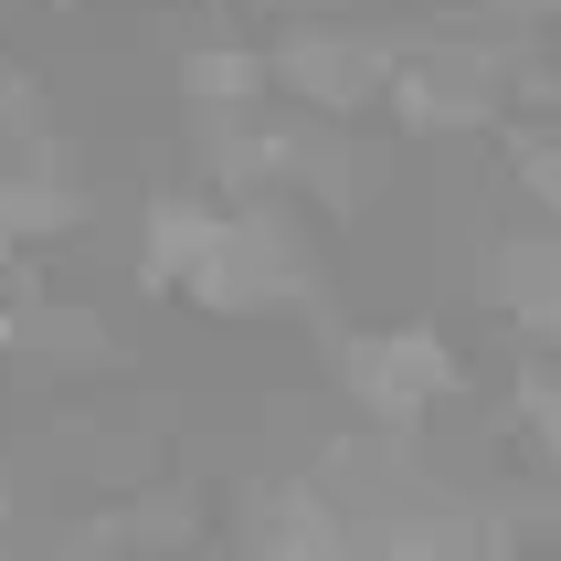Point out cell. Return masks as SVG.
Returning <instances> with one entry per match:
<instances>
[{
	"label": "cell",
	"instance_id": "cell-1",
	"mask_svg": "<svg viewBox=\"0 0 561 561\" xmlns=\"http://www.w3.org/2000/svg\"><path fill=\"white\" fill-rule=\"evenodd\" d=\"M329 360H340V403L360 435H424L456 392H467V350L445 340L435 318H392V329H340L329 340Z\"/></svg>",
	"mask_w": 561,
	"mask_h": 561
},
{
	"label": "cell",
	"instance_id": "cell-2",
	"mask_svg": "<svg viewBox=\"0 0 561 561\" xmlns=\"http://www.w3.org/2000/svg\"><path fill=\"white\" fill-rule=\"evenodd\" d=\"M381 64H392V32L360 22H286L265 43V95H286L297 117H371Z\"/></svg>",
	"mask_w": 561,
	"mask_h": 561
},
{
	"label": "cell",
	"instance_id": "cell-3",
	"mask_svg": "<svg viewBox=\"0 0 561 561\" xmlns=\"http://www.w3.org/2000/svg\"><path fill=\"white\" fill-rule=\"evenodd\" d=\"M477 308L508 318V340L519 350H551L561 329V244H551V222H508V233H488V254H477Z\"/></svg>",
	"mask_w": 561,
	"mask_h": 561
},
{
	"label": "cell",
	"instance_id": "cell-4",
	"mask_svg": "<svg viewBox=\"0 0 561 561\" xmlns=\"http://www.w3.org/2000/svg\"><path fill=\"white\" fill-rule=\"evenodd\" d=\"M244 551L254 561H350L360 530H350V499H340V488H329L318 467H297V477H276V488H254Z\"/></svg>",
	"mask_w": 561,
	"mask_h": 561
},
{
	"label": "cell",
	"instance_id": "cell-5",
	"mask_svg": "<svg viewBox=\"0 0 561 561\" xmlns=\"http://www.w3.org/2000/svg\"><path fill=\"white\" fill-rule=\"evenodd\" d=\"M213 233H222V202L202 181H191V191H149V202H138V286L181 297L191 265L213 254Z\"/></svg>",
	"mask_w": 561,
	"mask_h": 561
},
{
	"label": "cell",
	"instance_id": "cell-6",
	"mask_svg": "<svg viewBox=\"0 0 561 561\" xmlns=\"http://www.w3.org/2000/svg\"><path fill=\"white\" fill-rule=\"evenodd\" d=\"M499 413H508V456L551 477V456H561V381H551V350H519V360H508Z\"/></svg>",
	"mask_w": 561,
	"mask_h": 561
},
{
	"label": "cell",
	"instance_id": "cell-7",
	"mask_svg": "<svg viewBox=\"0 0 561 561\" xmlns=\"http://www.w3.org/2000/svg\"><path fill=\"white\" fill-rule=\"evenodd\" d=\"M488 138H499L508 202H519L530 222H551V213H561V138H551V117H530V106H508V117L488 127Z\"/></svg>",
	"mask_w": 561,
	"mask_h": 561
},
{
	"label": "cell",
	"instance_id": "cell-8",
	"mask_svg": "<svg viewBox=\"0 0 561 561\" xmlns=\"http://www.w3.org/2000/svg\"><path fill=\"white\" fill-rule=\"evenodd\" d=\"M181 106H265V43H191L170 64Z\"/></svg>",
	"mask_w": 561,
	"mask_h": 561
},
{
	"label": "cell",
	"instance_id": "cell-9",
	"mask_svg": "<svg viewBox=\"0 0 561 561\" xmlns=\"http://www.w3.org/2000/svg\"><path fill=\"white\" fill-rule=\"evenodd\" d=\"M11 360H22V297H0V381H11Z\"/></svg>",
	"mask_w": 561,
	"mask_h": 561
}]
</instances>
